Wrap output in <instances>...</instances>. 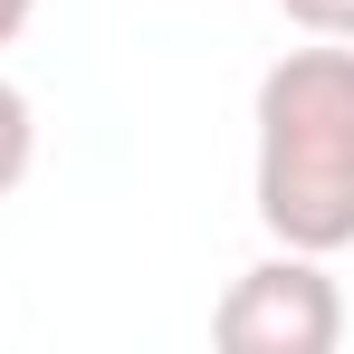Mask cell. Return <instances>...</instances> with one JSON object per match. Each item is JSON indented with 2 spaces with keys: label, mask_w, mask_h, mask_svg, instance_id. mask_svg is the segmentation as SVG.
<instances>
[{
  "label": "cell",
  "mask_w": 354,
  "mask_h": 354,
  "mask_svg": "<svg viewBox=\"0 0 354 354\" xmlns=\"http://www.w3.org/2000/svg\"><path fill=\"white\" fill-rule=\"evenodd\" d=\"M19 29H29V0H0V48H10Z\"/></svg>",
  "instance_id": "cell-5"
},
{
  "label": "cell",
  "mask_w": 354,
  "mask_h": 354,
  "mask_svg": "<svg viewBox=\"0 0 354 354\" xmlns=\"http://www.w3.org/2000/svg\"><path fill=\"white\" fill-rule=\"evenodd\" d=\"M335 335H345V297H335V278L306 249L239 268L221 316H211V345L221 354H326Z\"/></svg>",
  "instance_id": "cell-2"
},
{
  "label": "cell",
  "mask_w": 354,
  "mask_h": 354,
  "mask_svg": "<svg viewBox=\"0 0 354 354\" xmlns=\"http://www.w3.org/2000/svg\"><path fill=\"white\" fill-rule=\"evenodd\" d=\"M297 29H316V39H354V0H278Z\"/></svg>",
  "instance_id": "cell-4"
},
{
  "label": "cell",
  "mask_w": 354,
  "mask_h": 354,
  "mask_svg": "<svg viewBox=\"0 0 354 354\" xmlns=\"http://www.w3.org/2000/svg\"><path fill=\"white\" fill-rule=\"evenodd\" d=\"M19 173H29V96L0 77V192H10Z\"/></svg>",
  "instance_id": "cell-3"
},
{
  "label": "cell",
  "mask_w": 354,
  "mask_h": 354,
  "mask_svg": "<svg viewBox=\"0 0 354 354\" xmlns=\"http://www.w3.org/2000/svg\"><path fill=\"white\" fill-rule=\"evenodd\" d=\"M259 221L306 259L354 249V48H288L259 77Z\"/></svg>",
  "instance_id": "cell-1"
}]
</instances>
